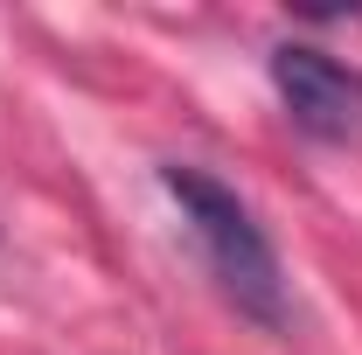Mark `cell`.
Returning <instances> with one entry per match:
<instances>
[{
    "mask_svg": "<svg viewBox=\"0 0 362 355\" xmlns=\"http://www.w3.org/2000/svg\"><path fill=\"white\" fill-rule=\"evenodd\" d=\"M272 91L307 139H327V146L362 139V77L349 63H334L327 49L279 42L272 49Z\"/></svg>",
    "mask_w": 362,
    "mask_h": 355,
    "instance_id": "7a4b0ae2",
    "label": "cell"
},
{
    "mask_svg": "<svg viewBox=\"0 0 362 355\" xmlns=\"http://www.w3.org/2000/svg\"><path fill=\"white\" fill-rule=\"evenodd\" d=\"M160 188L175 195L188 237L202 244V258L216 272L223 300L237 313H251L258 327H286V279H279V251H272L265 223L251 216V202L216 181L209 168H188V161H168L160 168Z\"/></svg>",
    "mask_w": 362,
    "mask_h": 355,
    "instance_id": "6da1fadb",
    "label": "cell"
}]
</instances>
